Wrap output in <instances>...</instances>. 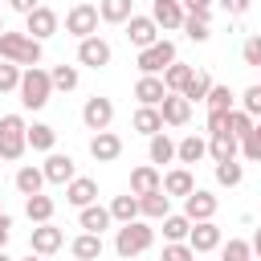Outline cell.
Returning <instances> with one entry per match:
<instances>
[{
  "mask_svg": "<svg viewBox=\"0 0 261 261\" xmlns=\"http://www.w3.org/2000/svg\"><path fill=\"white\" fill-rule=\"evenodd\" d=\"M0 57L12 65H37L41 61V41H33L29 33H0Z\"/></svg>",
  "mask_w": 261,
  "mask_h": 261,
  "instance_id": "1",
  "label": "cell"
},
{
  "mask_svg": "<svg viewBox=\"0 0 261 261\" xmlns=\"http://www.w3.org/2000/svg\"><path fill=\"white\" fill-rule=\"evenodd\" d=\"M20 106L24 110H41L45 102H49V94H53V82H49V73L45 69H37V65H29L24 73H20Z\"/></svg>",
  "mask_w": 261,
  "mask_h": 261,
  "instance_id": "2",
  "label": "cell"
},
{
  "mask_svg": "<svg viewBox=\"0 0 261 261\" xmlns=\"http://www.w3.org/2000/svg\"><path fill=\"white\" fill-rule=\"evenodd\" d=\"M151 241H155V228H147L143 220H130V224H122V228H118V237H114V253H118L122 261H130V257L147 253V249H151Z\"/></svg>",
  "mask_w": 261,
  "mask_h": 261,
  "instance_id": "3",
  "label": "cell"
},
{
  "mask_svg": "<svg viewBox=\"0 0 261 261\" xmlns=\"http://www.w3.org/2000/svg\"><path fill=\"white\" fill-rule=\"evenodd\" d=\"M24 130H29V126H24L20 114H4V118H0V159L12 163V159L24 155V147H29V143H24Z\"/></svg>",
  "mask_w": 261,
  "mask_h": 261,
  "instance_id": "4",
  "label": "cell"
},
{
  "mask_svg": "<svg viewBox=\"0 0 261 261\" xmlns=\"http://www.w3.org/2000/svg\"><path fill=\"white\" fill-rule=\"evenodd\" d=\"M171 61H175V45L163 41V37H159L151 49H139V69H143V77H159Z\"/></svg>",
  "mask_w": 261,
  "mask_h": 261,
  "instance_id": "5",
  "label": "cell"
},
{
  "mask_svg": "<svg viewBox=\"0 0 261 261\" xmlns=\"http://www.w3.org/2000/svg\"><path fill=\"white\" fill-rule=\"evenodd\" d=\"M65 33H73L77 41L94 37V33H98V8H94V4H73V8L65 12Z\"/></svg>",
  "mask_w": 261,
  "mask_h": 261,
  "instance_id": "6",
  "label": "cell"
},
{
  "mask_svg": "<svg viewBox=\"0 0 261 261\" xmlns=\"http://www.w3.org/2000/svg\"><path fill=\"white\" fill-rule=\"evenodd\" d=\"M24 33H29L33 41L53 37V33H57V12H53V8H45V4H41V8H33V12L24 16Z\"/></svg>",
  "mask_w": 261,
  "mask_h": 261,
  "instance_id": "7",
  "label": "cell"
},
{
  "mask_svg": "<svg viewBox=\"0 0 261 261\" xmlns=\"http://www.w3.org/2000/svg\"><path fill=\"white\" fill-rule=\"evenodd\" d=\"M126 41H130L135 49H151V45L159 41V24H155L151 16H130V20H126Z\"/></svg>",
  "mask_w": 261,
  "mask_h": 261,
  "instance_id": "8",
  "label": "cell"
},
{
  "mask_svg": "<svg viewBox=\"0 0 261 261\" xmlns=\"http://www.w3.org/2000/svg\"><path fill=\"white\" fill-rule=\"evenodd\" d=\"M77 61H82V65H90V69H102V65H110V45L94 33V37L77 41Z\"/></svg>",
  "mask_w": 261,
  "mask_h": 261,
  "instance_id": "9",
  "label": "cell"
},
{
  "mask_svg": "<svg viewBox=\"0 0 261 261\" xmlns=\"http://www.w3.org/2000/svg\"><path fill=\"white\" fill-rule=\"evenodd\" d=\"M110 118H114V102L110 98H90L86 106H82V122L98 135V130H106L110 126Z\"/></svg>",
  "mask_w": 261,
  "mask_h": 261,
  "instance_id": "10",
  "label": "cell"
},
{
  "mask_svg": "<svg viewBox=\"0 0 261 261\" xmlns=\"http://www.w3.org/2000/svg\"><path fill=\"white\" fill-rule=\"evenodd\" d=\"M184 216L196 224V220H212L216 216V196L212 192H204V188H196L192 196H184Z\"/></svg>",
  "mask_w": 261,
  "mask_h": 261,
  "instance_id": "11",
  "label": "cell"
},
{
  "mask_svg": "<svg viewBox=\"0 0 261 261\" xmlns=\"http://www.w3.org/2000/svg\"><path fill=\"white\" fill-rule=\"evenodd\" d=\"M188 245H192V253H212V249H220V228L212 220H196L188 232Z\"/></svg>",
  "mask_w": 261,
  "mask_h": 261,
  "instance_id": "12",
  "label": "cell"
},
{
  "mask_svg": "<svg viewBox=\"0 0 261 261\" xmlns=\"http://www.w3.org/2000/svg\"><path fill=\"white\" fill-rule=\"evenodd\" d=\"M159 118H163L167 126H184V122L192 118V102H188L184 94H167V98L159 102Z\"/></svg>",
  "mask_w": 261,
  "mask_h": 261,
  "instance_id": "13",
  "label": "cell"
},
{
  "mask_svg": "<svg viewBox=\"0 0 261 261\" xmlns=\"http://www.w3.org/2000/svg\"><path fill=\"white\" fill-rule=\"evenodd\" d=\"M90 155H94L98 163H114V159L122 155V139H118L114 130H98V135L90 139Z\"/></svg>",
  "mask_w": 261,
  "mask_h": 261,
  "instance_id": "14",
  "label": "cell"
},
{
  "mask_svg": "<svg viewBox=\"0 0 261 261\" xmlns=\"http://www.w3.org/2000/svg\"><path fill=\"white\" fill-rule=\"evenodd\" d=\"M65 200H69L73 208H90V204L98 200V184H94L90 175H73V179L65 184Z\"/></svg>",
  "mask_w": 261,
  "mask_h": 261,
  "instance_id": "15",
  "label": "cell"
},
{
  "mask_svg": "<svg viewBox=\"0 0 261 261\" xmlns=\"http://www.w3.org/2000/svg\"><path fill=\"white\" fill-rule=\"evenodd\" d=\"M61 228H53V224H37L33 228V237H29V245H33V253L37 257H49V253H57L61 249Z\"/></svg>",
  "mask_w": 261,
  "mask_h": 261,
  "instance_id": "16",
  "label": "cell"
},
{
  "mask_svg": "<svg viewBox=\"0 0 261 261\" xmlns=\"http://www.w3.org/2000/svg\"><path fill=\"white\" fill-rule=\"evenodd\" d=\"M237 151H241V139H232L228 130L208 135V155H212V163H228V159H237Z\"/></svg>",
  "mask_w": 261,
  "mask_h": 261,
  "instance_id": "17",
  "label": "cell"
},
{
  "mask_svg": "<svg viewBox=\"0 0 261 261\" xmlns=\"http://www.w3.org/2000/svg\"><path fill=\"white\" fill-rule=\"evenodd\" d=\"M41 171H45L49 184H69V179L77 175V171H73V159H69V155H57V151H49V159H45Z\"/></svg>",
  "mask_w": 261,
  "mask_h": 261,
  "instance_id": "18",
  "label": "cell"
},
{
  "mask_svg": "<svg viewBox=\"0 0 261 261\" xmlns=\"http://www.w3.org/2000/svg\"><path fill=\"white\" fill-rule=\"evenodd\" d=\"M159 188H163V175H159L151 163L130 171V196H151V192H159Z\"/></svg>",
  "mask_w": 261,
  "mask_h": 261,
  "instance_id": "19",
  "label": "cell"
},
{
  "mask_svg": "<svg viewBox=\"0 0 261 261\" xmlns=\"http://www.w3.org/2000/svg\"><path fill=\"white\" fill-rule=\"evenodd\" d=\"M139 216H147V220H163V216H171V196L159 188V192H151V196H139Z\"/></svg>",
  "mask_w": 261,
  "mask_h": 261,
  "instance_id": "20",
  "label": "cell"
},
{
  "mask_svg": "<svg viewBox=\"0 0 261 261\" xmlns=\"http://www.w3.org/2000/svg\"><path fill=\"white\" fill-rule=\"evenodd\" d=\"M135 16V0H102L98 4V20L106 24H126Z\"/></svg>",
  "mask_w": 261,
  "mask_h": 261,
  "instance_id": "21",
  "label": "cell"
},
{
  "mask_svg": "<svg viewBox=\"0 0 261 261\" xmlns=\"http://www.w3.org/2000/svg\"><path fill=\"white\" fill-rule=\"evenodd\" d=\"M135 98H139V106H159V102L167 98L163 77H139V82H135Z\"/></svg>",
  "mask_w": 261,
  "mask_h": 261,
  "instance_id": "22",
  "label": "cell"
},
{
  "mask_svg": "<svg viewBox=\"0 0 261 261\" xmlns=\"http://www.w3.org/2000/svg\"><path fill=\"white\" fill-rule=\"evenodd\" d=\"M163 192H167V196H192V192H196L192 171H188V167H171V171L163 175Z\"/></svg>",
  "mask_w": 261,
  "mask_h": 261,
  "instance_id": "23",
  "label": "cell"
},
{
  "mask_svg": "<svg viewBox=\"0 0 261 261\" xmlns=\"http://www.w3.org/2000/svg\"><path fill=\"white\" fill-rule=\"evenodd\" d=\"M69 253H73V261H98L102 257V237L98 232H82V237H73Z\"/></svg>",
  "mask_w": 261,
  "mask_h": 261,
  "instance_id": "24",
  "label": "cell"
},
{
  "mask_svg": "<svg viewBox=\"0 0 261 261\" xmlns=\"http://www.w3.org/2000/svg\"><path fill=\"white\" fill-rule=\"evenodd\" d=\"M192 73H196L192 65H184V61H171V65L163 69V90H167V94H184V86L192 82Z\"/></svg>",
  "mask_w": 261,
  "mask_h": 261,
  "instance_id": "25",
  "label": "cell"
},
{
  "mask_svg": "<svg viewBox=\"0 0 261 261\" xmlns=\"http://www.w3.org/2000/svg\"><path fill=\"white\" fill-rule=\"evenodd\" d=\"M130 126H135L139 135H147V139H151V135H159V130H163L159 106H139V110H135V118H130Z\"/></svg>",
  "mask_w": 261,
  "mask_h": 261,
  "instance_id": "26",
  "label": "cell"
},
{
  "mask_svg": "<svg viewBox=\"0 0 261 261\" xmlns=\"http://www.w3.org/2000/svg\"><path fill=\"white\" fill-rule=\"evenodd\" d=\"M184 4H151V20L159 24V29H179L184 24Z\"/></svg>",
  "mask_w": 261,
  "mask_h": 261,
  "instance_id": "27",
  "label": "cell"
},
{
  "mask_svg": "<svg viewBox=\"0 0 261 261\" xmlns=\"http://www.w3.org/2000/svg\"><path fill=\"white\" fill-rule=\"evenodd\" d=\"M24 143H29L33 151H53V143H57V130H53V126H45V122H33V126L24 130Z\"/></svg>",
  "mask_w": 261,
  "mask_h": 261,
  "instance_id": "28",
  "label": "cell"
},
{
  "mask_svg": "<svg viewBox=\"0 0 261 261\" xmlns=\"http://www.w3.org/2000/svg\"><path fill=\"white\" fill-rule=\"evenodd\" d=\"M41 184H45V171H41V167L24 163V167L16 171V192H20V196H37V192H41Z\"/></svg>",
  "mask_w": 261,
  "mask_h": 261,
  "instance_id": "29",
  "label": "cell"
},
{
  "mask_svg": "<svg viewBox=\"0 0 261 261\" xmlns=\"http://www.w3.org/2000/svg\"><path fill=\"white\" fill-rule=\"evenodd\" d=\"M110 220H118V224L139 220V196H114L110 200Z\"/></svg>",
  "mask_w": 261,
  "mask_h": 261,
  "instance_id": "30",
  "label": "cell"
},
{
  "mask_svg": "<svg viewBox=\"0 0 261 261\" xmlns=\"http://www.w3.org/2000/svg\"><path fill=\"white\" fill-rule=\"evenodd\" d=\"M82 228L86 232H98L102 237V228H110V208H102V204H90V208H82Z\"/></svg>",
  "mask_w": 261,
  "mask_h": 261,
  "instance_id": "31",
  "label": "cell"
},
{
  "mask_svg": "<svg viewBox=\"0 0 261 261\" xmlns=\"http://www.w3.org/2000/svg\"><path fill=\"white\" fill-rule=\"evenodd\" d=\"M204 155H208V143L196 139V135H188L184 143H175V159H179V163H200Z\"/></svg>",
  "mask_w": 261,
  "mask_h": 261,
  "instance_id": "32",
  "label": "cell"
},
{
  "mask_svg": "<svg viewBox=\"0 0 261 261\" xmlns=\"http://www.w3.org/2000/svg\"><path fill=\"white\" fill-rule=\"evenodd\" d=\"M24 212H29V220L33 224H49V216H53V200L49 196H24Z\"/></svg>",
  "mask_w": 261,
  "mask_h": 261,
  "instance_id": "33",
  "label": "cell"
},
{
  "mask_svg": "<svg viewBox=\"0 0 261 261\" xmlns=\"http://www.w3.org/2000/svg\"><path fill=\"white\" fill-rule=\"evenodd\" d=\"M188 232H192V220L179 212V216H163V237H167V245H175V241H188Z\"/></svg>",
  "mask_w": 261,
  "mask_h": 261,
  "instance_id": "34",
  "label": "cell"
},
{
  "mask_svg": "<svg viewBox=\"0 0 261 261\" xmlns=\"http://www.w3.org/2000/svg\"><path fill=\"white\" fill-rule=\"evenodd\" d=\"M204 102H208L212 114H228V110H232V90H228V86H212Z\"/></svg>",
  "mask_w": 261,
  "mask_h": 261,
  "instance_id": "35",
  "label": "cell"
},
{
  "mask_svg": "<svg viewBox=\"0 0 261 261\" xmlns=\"http://www.w3.org/2000/svg\"><path fill=\"white\" fill-rule=\"evenodd\" d=\"M175 159V143L159 130V135H151V163H171Z\"/></svg>",
  "mask_w": 261,
  "mask_h": 261,
  "instance_id": "36",
  "label": "cell"
},
{
  "mask_svg": "<svg viewBox=\"0 0 261 261\" xmlns=\"http://www.w3.org/2000/svg\"><path fill=\"white\" fill-rule=\"evenodd\" d=\"M208 90H212V77H208V73H192V82L184 86V98H188V102H204Z\"/></svg>",
  "mask_w": 261,
  "mask_h": 261,
  "instance_id": "37",
  "label": "cell"
},
{
  "mask_svg": "<svg viewBox=\"0 0 261 261\" xmlns=\"http://www.w3.org/2000/svg\"><path fill=\"white\" fill-rule=\"evenodd\" d=\"M224 130H228L232 139H245V135L253 130V118H249L245 110H228V118H224Z\"/></svg>",
  "mask_w": 261,
  "mask_h": 261,
  "instance_id": "38",
  "label": "cell"
},
{
  "mask_svg": "<svg viewBox=\"0 0 261 261\" xmlns=\"http://www.w3.org/2000/svg\"><path fill=\"white\" fill-rule=\"evenodd\" d=\"M216 179H220L224 188H237V184L245 179V167H241L237 159H228V163H216Z\"/></svg>",
  "mask_w": 261,
  "mask_h": 261,
  "instance_id": "39",
  "label": "cell"
},
{
  "mask_svg": "<svg viewBox=\"0 0 261 261\" xmlns=\"http://www.w3.org/2000/svg\"><path fill=\"white\" fill-rule=\"evenodd\" d=\"M241 155L253 159V163H261V122H253V130L241 139Z\"/></svg>",
  "mask_w": 261,
  "mask_h": 261,
  "instance_id": "40",
  "label": "cell"
},
{
  "mask_svg": "<svg viewBox=\"0 0 261 261\" xmlns=\"http://www.w3.org/2000/svg\"><path fill=\"white\" fill-rule=\"evenodd\" d=\"M179 29H184V33H188V37H192L196 45H204V41L212 37V29H208V20H200V16H184V24H179Z\"/></svg>",
  "mask_w": 261,
  "mask_h": 261,
  "instance_id": "41",
  "label": "cell"
},
{
  "mask_svg": "<svg viewBox=\"0 0 261 261\" xmlns=\"http://www.w3.org/2000/svg\"><path fill=\"white\" fill-rule=\"evenodd\" d=\"M49 82H53V90H73V86H77V69H73V65H57V69L49 73Z\"/></svg>",
  "mask_w": 261,
  "mask_h": 261,
  "instance_id": "42",
  "label": "cell"
},
{
  "mask_svg": "<svg viewBox=\"0 0 261 261\" xmlns=\"http://www.w3.org/2000/svg\"><path fill=\"white\" fill-rule=\"evenodd\" d=\"M241 110H245V114H249L253 122L261 118V86H249V90L241 94Z\"/></svg>",
  "mask_w": 261,
  "mask_h": 261,
  "instance_id": "43",
  "label": "cell"
},
{
  "mask_svg": "<svg viewBox=\"0 0 261 261\" xmlns=\"http://www.w3.org/2000/svg\"><path fill=\"white\" fill-rule=\"evenodd\" d=\"M159 261H196V253H192L188 241H175V245H163V257Z\"/></svg>",
  "mask_w": 261,
  "mask_h": 261,
  "instance_id": "44",
  "label": "cell"
},
{
  "mask_svg": "<svg viewBox=\"0 0 261 261\" xmlns=\"http://www.w3.org/2000/svg\"><path fill=\"white\" fill-rule=\"evenodd\" d=\"M16 86H20V65L0 61V94H8V90H16Z\"/></svg>",
  "mask_w": 261,
  "mask_h": 261,
  "instance_id": "45",
  "label": "cell"
},
{
  "mask_svg": "<svg viewBox=\"0 0 261 261\" xmlns=\"http://www.w3.org/2000/svg\"><path fill=\"white\" fill-rule=\"evenodd\" d=\"M253 253H249V241H241V237H232L228 245H224V253H220V261H249Z\"/></svg>",
  "mask_w": 261,
  "mask_h": 261,
  "instance_id": "46",
  "label": "cell"
},
{
  "mask_svg": "<svg viewBox=\"0 0 261 261\" xmlns=\"http://www.w3.org/2000/svg\"><path fill=\"white\" fill-rule=\"evenodd\" d=\"M241 57H245V65H257L261 69V37H249L241 45Z\"/></svg>",
  "mask_w": 261,
  "mask_h": 261,
  "instance_id": "47",
  "label": "cell"
},
{
  "mask_svg": "<svg viewBox=\"0 0 261 261\" xmlns=\"http://www.w3.org/2000/svg\"><path fill=\"white\" fill-rule=\"evenodd\" d=\"M179 4L188 8V16H200V20L212 16V0H179Z\"/></svg>",
  "mask_w": 261,
  "mask_h": 261,
  "instance_id": "48",
  "label": "cell"
},
{
  "mask_svg": "<svg viewBox=\"0 0 261 261\" xmlns=\"http://www.w3.org/2000/svg\"><path fill=\"white\" fill-rule=\"evenodd\" d=\"M8 8H16L20 16H29L33 8H41V0H8Z\"/></svg>",
  "mask_w": 261,
  "mask_h": 261,
  "instance_id": "49",
  "label": "cell"
},
{
  "mask_svg": "<svg viewBox=\"0 0 261 261\" xmlns=\"http://www.w3.org/2000/svg\"><path fill=\"white\" fill-rule=\"evenodd\" d=\"M224 118H228V114H212V110H208V135H220V130H224Z\"/></svg>",
  "mask_w": 261,
  "mask_h": 261,
  "instance_id": "50",
  "label": "cell"
},
{
  "mask_svg": "<svg viewBox=\"0 0 261 261\" xmlns=\"http://www.w3.org/2000/svg\"><path fill=\"white\" fill-rule=\"evenodd\" d=\"M220 8H224V12H232V16H241V12L249 8V0H220Z\"/></svg>",
  "mask_w": 261,
  "mask_h": 261,
  "instance_id": "51",
  "label": "cell"
},
{
  "mask_svg": "<svg viewBox=\"0 0 261 261\" xmlns=\"http://www.w3.org/2000/svg\"><path fill=\"white\" fill-rule=\"evenodd\" d=\"M8 237H12V220H8L4 212H0V249L8 245Z\"/></svg>",
  "mask_w": 261,
  "mask_h": 261,
  "instance_id": "52",
  "label": "cell"
},
{
  "mask_svg": "<svg viewBox=\"0 0 261 261\" xmlns=\"http://www.w3.org/2000/svg\"><path fill=\"white\" fill-rule=\"evenodd\" d=\"M249 253H257V257H261V228L253 232V241H249Z\"/></svg>",
  "mask_w": 261,
  "mask_h": 261,
  "instance_id": "53",
  "label": "cell"
},
{
  "mask_svg": "<svg viewBox=\"0 0 261 261\" xmlns=\"http://www.w3.org/2000/svg\"><path fill=\"white\" fill-rule=\"evenodd\" d=\"M151 4H179V0H151Z\"/></svg>",
  "mask_w": 261,
  "mask_h": 261,
  "instance_id": "54",
  "label": "cell"
},
{
  "mask_svg": "<svg viewBox=\"0 0 261 261\" xmlns=\"http://www.w3.org/2000/svg\"><path fill=\"white\" fill-rule=\"evenodd\" d=\"M24 261H41V257H37V253H29V257H24Z\"/></svg>",
  "mask_w": 261,
  "mask_h": 261,
  "instance_id": "55",
  "label": "cell"
},
{
  "mask_svg": "<svg viewBox=\"0 0 261 261\" xmlns=\"http://www.w3.org/2000/svg\"><path fill=\"white\" fill-rule=\"evenodd\" d=\"M0 261H12V257H4V249H0Z\"/></svg>",
  "mask_w": 261,
  "mask_h": 261,
  "instance_id": "56",
  "label": "cell"
},
{
  "mask_svg": "<svg viewBox=\"0 0 261 261\" xmlns=\"http://www.w3.org/2000/svg\"><path fill=\"white\" fill-rule=\"evenodd\" d=\"M0 33H4V20H0Z\"/></svg>",
  "mask_w": 261,
  "mask_h": 261,
  "instance_id": "57",
  "label": "cell"
}]
</instances>
